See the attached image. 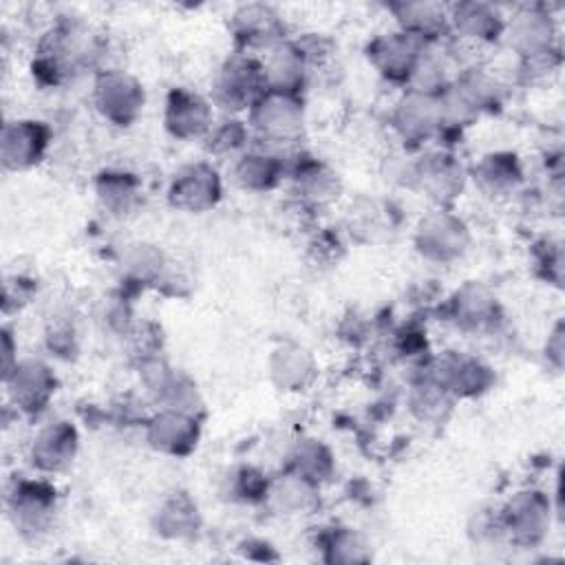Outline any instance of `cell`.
I'll list each match as a JSON object with an SVG mask.
<instances>
[{"label": "cell", "mask_w": 565, "mask_h": 565, "mask_svg": "<svg viewBox=\"0 0 565 565\" xmlns=\"http://www.w3.org/2000/svg\"><path fill=\"white\" fill-rule=\"evenodd\" d=\"M488 380H490L488 369L481 362L452 355L441 364V375L437 384L446 393L466 395V393H479L488 384Z\"/></svg>", "instance_id": "22"}, {"label": "cell", "mask_w": 565, "mask_h": 565, "mask_svg": "<svg viewBox=\"0 0 565 565\" xmlns=\"http://www.w3.org/2000/svg\"><path fill=\"white\" fill-rule=\"evenodd\" d=\"M455 311H457V320H461L463 324L481 327L492 320V313L497 311V302L486 287L477 282H468L461 291H457Z\"/></svg>", "instance_id": "24"}, {"label": "cell", "mask_w": 565, "mask_h": 565, "mask_svg": "<svg viewBox=\"0 0 565 565\" xmlns=\"http://www.w3.org/2000/svg\"><path fill=\"white\" fill-rule=\"evenodd\" d=\"M249 110L252 126L269 141H291L302 128V102L298 93L265 88Z\"/></svg>", "instance_id": "2"}, {"label": "cell", "mask_w": 565, "mask_h": 565, "mask_svg": "<svg viewBox=\"0 0 565 565\" xmlns=\"http://www.w3.org/2000/svg\"><path fill=\"white\" fill-rule=\"evenodd\" d=\"M53 386H55V380L44 364L24 362V364L15 366L11 391L15 395V402L22 408H26V411L44 408V404L49 402V397L55 391Z\"/></svg>", "instance_id": "20"}, {"label": "cell", "mask_w": 565, "mask_h": 565, "mask_svg": "<svg viewBox=\"0 0 565 565\" xmlns=\"http://www.w3.org/2000/svg\"><path fill=\"white\" fill-rule=\"evenodd\" d=\"M99 113L117 126H128L143 110V86L124 71H106L95 82Z\"/></svg>", "instance_id": "4"}, {"label": "cell", "mask_w": 565, "mask_h": 565, "mask_svg": "<svg viewBox=\"0 0 565 565\" xmlns=\"http://www.w3.org/2000/svg\"><path fill=\"white\" fill-rule=\"evenodd\" d=\"M331 466L333 463H331L329 450L316 439H309L302 446H298L294 455V472L311 479L313 483L324 479L331 472Z\"/></svg>", "instance_id": "28"}, {"label": "cell", "mask_w": 565, "mask_h": 565, "mask_svg": "<svg viewBox=\"0 0 565 565\" xmlns=\"http://www.w3.org/2000/svg\"><path fill=\"white\" fill-rule=\"evenodd\" d=\"M402 24V31L428 42L448 29V11L435 2H402L391 7Z\"/></svg>", "instance_id": "19"}, {"label": "cell", "mask_w": 565, "mask_h": 565, "mask_svg": "<svg viewBox=\"0 0 565 565\" xmlns=\"http://www.w3.org/2000/svg\"><path fill=\"white\" fill-rule=\"evenodd\" d=\"M247 139V128L241 126V121H225V126L216 128L214 135H210V146L216 154H234L243 148V141Z\"/></svg>", "instance_id": "29"}, {"label": "cell", "mask_w": 565, "mask_h": 565, "mask_svg": "<svg viewBox=\"0 0 565 565\" xmlns=\"http://www.w3.org/2000/svg\"><path fill=\"white\" fill-rule=\"evenodd\" d=\"M271 377L282 391H302L316 375L313 358L300 344H280L271 355Z\"/></svg>", "instance_id": "17"}, {"label": "cell", "mask_w": 565, "mask_h": 565, "mask_svg": "<svg viewBox=\"0 0 565 565\" xmlns=\"http://www.w3.org/2000/svg\"><path fill=\"white\" fill-rule=\"evenodd\" d=\"M448 26L457 33V38L466 42L488 44L503 35L505 20L490 4L463 2V4H455L448 11Z\"/></svg>", "instance_id": "12"}, {"label": "cell", "mask_w": 565, "mask_h": 565, "mask_svg": "<svg viewBox=\"0 0 565 565\" xmlns=\"http://www.w3.org/2000/svg\"><path fill=\"white\" fill-rule=\"evenodd\" d=\"M77 450V433L68 422H55L33 439V463L46 472L64 470Z\"/></svg>", "instance_id": "16"}, {"label": "cell", "mask_w": 565, "mask_h": 565, "mask_svg": "<svg viewBox=\"0 0 565 565\" xmlns=\"http://www.w3.org/2000/svg\"><path fill=\"white\" fill-rule=\"evenodd\" d=\"M166 128L177 139H196L212 130V106L199 93L174 88L166 99Z\"/></svg>", "instance_id": "9"}, {"label": "cell", "mask_w": 565, "mask_h": 565, "mask_svg": "<svg viewBox=\"0 0 565 565\" xmlns=\"http://www.w3.org/2000/svg\"><path fill=\"white\" fill-rule=\"evenodd\" d=\"M307 68V53L294 42H278L269 49L267 60L263 62L265 86L271 90L298 93Z\"/></svg>", "instance_id": "15"}, {"label": "cell", "mask_w": 565, "mask_h": 565, "mask_svg": "<svg viewBox=\"0 0 565 565\" xmlns=\"http://www.w3.org/2000/svg\"><path fill=\"white\" fill-rule=\"evenodd\" d=\"M501 525L516 543H539L550 527V499L539 490H523L503 508Z\"/></svg>", "instance_id": "5"}, {"label": "cell", "mask_w": 565, "mask_h": 565, "mask_svg": "<svg viewBox=\"0 0 565 565\" xmlns=\"http://www.w3.org/2000/svg\"><path fill=\"white\" fill-rule=\"evenodd\" d=\"M196 525H199L196 505L185 494L172 497L159 510V527L168 536H174V539L188 536L196 530Z\"/></svg>", "instance_id": "26"}, {"label": "cell", "mask_w": 565, "mask_h": 565, "mask_svg": "<svg viewBox=\"0 0 565 565\" xmlns=\"http://www.w3.org/2000/svg\"><path fill=\"white\" fill-rule=\"evenodd\" d=\"M282 168L276 157L265 152H245L234 163V179L245 190H269L276 185Z\"/></svg>", "instance_id": "23"}, {"label": "cell", "mask_w": 565, "mask_h": 565, "mask_svg": "<svg viewBox=\"0 0 565 565\" xmlns=\"http://www.w3.org/2000/svg\"><path fill=\"white\" fill-rule=\"evenodd\" d=\"M97 192H99V199L104 201V205H108L115 212H124V210H130L135 203L137 183L130 179V174L106 172L99 179Z\"/></svg>", "instance_id": "27"}, {"label": "cell", "mask_w": 565, "mask_h": 565, "mask_svg": "<svg viewBox=\"0 0 565 565\" xmlns=\"http://www.w3.org/2000/svg\"><path fill=\"white\" fill-rule=\"evenodd\" d=\"M265 73L263 64H258L247 53H236L227 57L212 82L214 102L225 110H243L252 108L254 102L265 93Z\"/></svg>", "instance_id": "1"}, {"label": "cell", "mask_w": 565, "mask_h": 565, "mask_svg": "<svg viewBox=\"0 0 565 565\" xmlns=\"http://www.w3.org/2000/svg\"><path fill=\"white\" fill-rule=\"evenodd\" d=\"M221 196V181L212 166L192 163L181 168L168 190V199L174 207L185 212H205L214 207Z\"/></svg>", "instance_id": "8"}, {"label": "cell", "mask_w": 565, "mask_h": 565, "mask_svg": "<svg viewBox=\"0 0 565 565\" xmlns=\"http://www.w3.org/2000/svg\"><path fill=\"white\" fill-rule=\"evenodd\" d=\"M236 40L245 46H267L282 42L280 15L267 4H245L232 15Z\"/></svg>", "instance_id": "14"}, {"label": "cell", "mask_w": 565, "mask_h": 565, "mask_svg": "<svg viewBox=\"0 0 565 565\" xmlns=\"http://www.w3.org/2000/svg\"><path fill=\"white\" fill-rule=\"evenodd\" d=\"M444 124L441 93L413 88L397 106L395 126L406 139H428Z\"/></svg>", "instance_id": "10"}, {"label": "cell", "mask_w": 565, "mask_h": 565, "mask_svg": "<svg viewBox=\"0 0 565 565\" xmlns=\"http://www.w3.org/2000/svg\"><path fill=\"white\" fill-rule=\"evenodd\" d=\"M424 49V40L399 29L375 38L369 46V60L380 68L382 75L391 79H408L417 71Z\"/></svg>", "instance_id": "6"}, {"label": "cell", "mask_w": 565, "mask_h": 565, "mask_svg": "<svg viewBox=\"0 0 565 565\" xmlns=\"http://www.w3.org/2000/svg\"><path fill=\"white\" fill-rule=\"evenodd\" d=\"M468 227L461 218L446 210H437L422 218L415 243L417 249L437 263H450L459 258L468 247Z\"/></svg>", "instance_id": "3"}, {"label": "cell", "mask_w": 565, "mask_h": 565, "mask_svg": "<svg viewBox=\"0 0 565 565\" xmlns=\"http://www.w3.org/2000/svg\"><path fill=\"white\" fill-rule=\"evenodd\" d=\"M503 35L521 57H532L554 49L556 24L545 7L532 4L519 9L512 20L505 22Z\"/></svg>", "instance_id": "7"}, {"label": "cell", "mask_w": 565, "mask_h": 565, "mask_svg": "<svg viewBox=\"0 0 565 565\" xmlns=\"http://www.w3.org/2000/svg\"><path fill=\"white\" fill-rule=\"evenodd\" d=\"M561 340H563V329H561V324H556V329L552 331V335H550V340H547V353L554 349V353H552L550 358H554L556 366H561V355H563V344H561Z\"/></svg>", "instance_id": "30"}, {"label": "cell", "mask_w": 565, "mask_h": 565, "mask_svg": "<svg viewBox=\"0 0 565 565\" xmlns=\"http://www.w3.org/2000/svg\"><path fill=\"white\" fill-rule=\"evenodd\" d=\"M49 130L42 121H13L2 135V157L9 168L22 170L38 163L46 150Z\"/></svg>", "instance_id": "13"}, {"label": "cell", "mask_w": 565, "mask_h": 565, "mask_svg": "<svg viewBox=\"0 0 565 565\" xmlns=\"http://www.w3.org/2000/svg\"><path fill=\"white\" fill-rule=\"evenodd\" d=\"M475 181L492 196L514 190L521 181V168L516 157L510 152H492L483 157L475 168Z\"/></svg>", "instance_id": "21"}, {"label": "cell", "mask_w": 565, "mask_h": 565, "mask_svg": "<svg viewBox=\"0 0 565 565\" xmlns=\"http://www.w3.org/2000/svg\"><path fill=\"white\" fill-rule=\"evenodd\" d=\"M148 439L154 450L181 457L196 446L199 424L192 413L168 406L150 419Z\"/></svg>", "instance_id": "11"}, {"label": "cell", "mask_w": 565, "mask_h": 565, "mask_svg": "<svg viewBox=\"0 0 565 565\" xmlns=\"http://www.w3.org/2000/svg\"><path fill=\"white\" fill-rule=\"evenodd\" d=\"M296 185L302 196L313 199V201H329V199L338 196V190H340L338 174L318 161L305 163L296 172Z\"/></svg>", "instance_id": "25"}, {"label": "cell", "mask_w": 565, "mask_h": 565, "mask_svg": "<svg viewBox=\"0 0 565 565\" xmlns=\"http://www.w3.org/2000/svg\"><path fill=\"white\" fill-rule=\"evenodd\" d=\"M415 179L437 201L455 196V192L461 190V168L446 154L424 157L415 166Z\"/></svg>", "instance_id": "18"}]
</instances>
